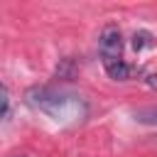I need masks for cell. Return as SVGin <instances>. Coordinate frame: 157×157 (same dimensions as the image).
Returning <instances> with one entry per match:
<instances>
[{
    "label": "cell",
    "instance_id": "1",
    "mask_svg": "<svg viewBox=\"0 0 157 157\" xmlns=\"http://www.w3.org/2000/svg\"><path fill=\"white\" fill-rule=\"evenodd\" d=\"M25 98L34 110L49 115L56 123H74L88 113V105L83 103L81 96H74V93H66L52 86H32L25 93Z\"/></svg>",
    "mask_w": 157,
    "mask_h": 157
},
{
    "label": "cell",
    "instance_id": "7",
    "mask_svg": "<svg viewBox=\"0 0 157 157\" xmlns=\"http://www.w3.org/2000/svg\"><path fill=\"white\" fill-rule=\"evenodd\" d=\"M0 103H2V123H7L10 120V91H7V86H2V91H0Z\"/></svg>",
    "mask_w": 157,
    "mask_h": 157
},
{
    "label": "cell",
    "instance_id": "6",
    "mask_svg": "<svg viewBox=\"0 0 157 157\" xmlns=\"http://www.w3.org/2000/svg\"><path fill=\"white\" fill-rule=\"evenodd\" d=\"M76 74V61L74 59H61L59 66H56V78H64V81H71Z\"/></svg>",
    "mask_w": 157,
    "mask_h": 157
},
{
    "label": "cell",
    "instance_id": "4",
    "mask_svg": "<svg viewBox=\"0 0 157 157\" xmlns=\"http://www.w3.org/2000/svg\"><path fill=\"white\" fill-rule=\"evenodd\" d=\"M132 118L142 125H150V128H157V105H142V108H135L132 110Z\"/></svg>",
    "mask_w": 157,
    "mask_h": 157
},
{
    "label": "cell",
    "instance_id": "2",
    "mask_svg": "<svg viewBox=\"0 0 157 157\" xmlns=\"http://www.w3.org/2000/svg\"><path fill=\"white\" fill-rule=\"evenodd\" d=\"M98 54H101L103 66H110V64L123 61V34H120V27L118 25H105L101 29Z\"/></svg>",
    "mask_w": 157,
    "mask_h": 157
},
{
    "label": "cell",
    "instance_id": "3",
    "mask_svg": "<svg viewBox=\"0 0 157 157\" xmlns=\"http://www.w3.org/2000/svg\"><path fill=\"white\" fill-rule=\"evenodd\" d=\"M103 69H105V74H108L113 81H130L132 76H140V74H142L137 66H132V64H128V61H118V64H110V66H103Z\"/></svg>",
    "mask_w": 157,
    "mask_h": 157
},
{
    "label": "cell",
    "instance_id": "5",
    "mask_svg": "<svg viewBox=\"0 0 157 157\" xmlns=\"http://www.w3.org/2000/svg\"><path fill=\"white\" fill-rule=\"evenodd\" d=\"M155 47V39L150 32H135L132 34V49L135 52H142V49H152Z\"/></svg>",
    "mask_w": 157,
    "mask_h": 157
}]
</instances>
